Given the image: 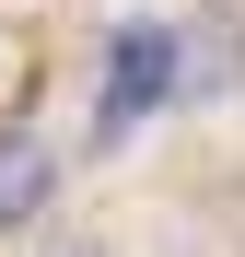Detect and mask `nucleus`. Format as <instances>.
Masks as SVG:
<instances>
[{
	"mask_svg": "<svg viewBox=\"0 0 245 257\" xmlns=\"http://www.w3.org/2000/svg\"><path fill=\"white\" fill-rule=\"evenodd\" d=\"M187 82V47H175V24H117V47H105V82H94V128L105 141H129V128H152V105Z\"/></svg>",
	"mask_w": 245,
	"mask_h": 257,
	"instance_id": "obj_1",
	"label": "nucleus"
},
{
	"mask_svg": "<svg viewBox=\"0 0 245 257\" xmlns=\"http://www.w3.org/2000/svg\"><path fill=\"white\" fill-rule=\"evenodd\" d=\"M47 187H59V164H47V141L0 117V234H12V222H35V210H47Z\"/></svg>",
	"mask_w": 245,
	"mask_h": 257,
	"instance_id": "obj_2",
	"label": "nucleus"
}]
</instances>
